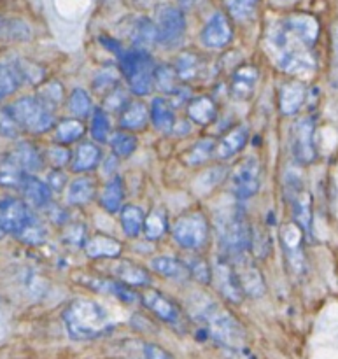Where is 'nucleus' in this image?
Wrapping results in <instances>:
<instances>
[{"instance_id": "f257e3e1", "label": "nucleus", "mask_w": 338, "mask_h": 359, "mask_svg": "<svg viewBox=\"0 0 338 359\" xmlns=\"http://www.w3.org/2000/svg\"><path fill=\"white\" fill-rule=\"evenodd\" d=\"M319 21L312 14L293 13L266 28V49L277 69L291 76H307L316 69L314 46Z\"/></svg>"}, {"instance_id": "f03ea898", "label": "nucleus", "mask_w": 338, "mask_h": 359, "mask_svg": "<svg viewBox=\"0 0 338 359\" xmlns=\"http://www.w3.org/2000/svg\"><path fill=\"white\" fill-rule=\"evenodd\" d=\"M189 316L219 347L224 359H255L245 346L244 326L223 305L207 297H195L189 302Z\"/></svg>"}, {"instance_id": "7ed1b4c3", "label": "nucleus", "mask_w": 338, "mask_h": 359, "mask_svg": "<svg viewBox=\"0 0 338 359\" xmlns=\"http://www.w3.org/2000/svg\"><path fill=\"white\" fill-rule=\"evenodd\" d=\"M63 323L70 339L77 342L100 339L114 328L109 312L100 304L86 298L70 302L63 312Z\"/></svg>"}, {"instance_id": "20e7f679", "label": "nucleus", "mask_w": 338, "mask_h": 359, "mask_svg": "<svg viewBox=\"0 0 338 359\" xmlns=\"http://www.w3.org/2000/svg\"><path fill=\"white\" fill-rule=\"evenodd\" d=\"M216 231L223 258H238L242 255H248L251 249V226H249L244 209L238 205H231L224 212L217 214Z\"/></svg>"}, {"instance_id": "39448f33", "label": "nucleus", "mask_w": 338, "mask_h": 359, "mask_svg": "<svg viewBox=\"0 0 338 359\" xmlns=\"http://www.w3.org/2000/svg\"><path fill=\"white\" fill-rule=\"evenodd\" d=\"M119 58V70L125 77L128 90L137 97H146L154 90V63L153 56L146 49L132 48L128 51H123Z\"/></svg>"}, {"instance_id": "423d86ee", "label": "nucleus", "mask_w": 338, "mask_h": 359, "mask_svg": "<svg viewBox=\"0 0 338 359\" xmlns=\"http://www.w3.org/2000/svg\"><path fill=\"white\" fill-rule=\"evenodd\" d=\"M20 128L27 133H46L56 125L55 107L46 104L39 95L21 97L7 105Z\"/></svg>"}, {"instance_id": "0eeeda50", "label": "nucleus", "mask_w": 338, "mask_h": 359, "mask_svg": "<svg viewBox=\"0 0 338 359\" xmlns=\"http://www.w3.org/2000/svg\"><path fill=\"white\" fill-rule=\"evenodd\" d=\"M210 224L202 210H188L172 224V237L182 249L198 251L209 241Z\"/></svg>"}, {"instance_id": "6e6552de", "label": "nucleus", "mask_w": 338, "mask_h": 359, "mask_svg": "<svg viewBox=\"0 0 338 359\" xmlns=\"http://www.w3.org/2000/svg\"><path fill=\"white\" fill-rule=\"evenodd\" d=\"M284 188L295 223L304 230L305 235H312V196L307 186L297 174H288Z\"/></svg>"}, {"instance_id": "1a4fd4ad", "label": "nucleus", "mask_w": 338, "mask_h": 359, "mask_svg": "<svg viewBox=\"0 0 338 359\" xmlns=\"http://www.w3.org/2000/svg\"><path fill=\"white\" fill-rule=\"evenodd\" d=\"M156 39L165 48H175L181 44L186 34V16L181 7L163 4L156 11Z\"/></svg>"}, {"instance_id": "9d476101", "label": "nucleus", "mask_w": 338, "mask_h": 359, "mask_svg": "<svg viewBox=\"0 0 338 359\" xmlns=\"http://www.w3.org/2000/svg\"><path fill=\"white\" fill-rule=\"evenodd\" d=\"M259 186H262V165L256 156H245L231 170V193L237 200H249L259 191Z\"/></svg>"}, {"instance_id": "9b49d317", "label": "nucleus", "mask_w": 338, "mask_h": 359, "mask_svg": "<svg viewBox=\"0 0 338 359\" xmlns=\"http://www.w3.org/2000/svg\"><path fill=\"white\" fill-rule=\"evenodd\" d=\"M291 153L297 163L311 165L318 158L316 146V119L311 116L300 118L291 126Z\"/></svg>"}, {"instance_id": "f8f14e48", "label": "nucleus", "mask_w": 338, "mask_h": 359, "mask_svg": "<svg viewBox=\"0 0 338 359\" xmlns=\"http://www.w3.org/2000/svg\"><path fill=\"white\" fill-rule=\"evenodd\" d=\"M140 302L144 304V307L151 312L153 316H156L160 321L167 323V325L179 328V326L184 323L182 319V312L170 298L165 297L161 291L151 290L149 286L142 287V293H140Z\"/></svg>"}, {"instance_id": "ddd939ff", "label": "nucleus", "mask_w": 338, "mask_h": 359, "mask_svg": "<svg viewBox=\"0 0 338 359\" xmlns=\"http://www.w3.org/2000/svg\"><path fill=\"white\" fill-rule=\"evenodd\" d=\"M304 237V230L295 221H290V223L280 226V244H283L288 265L293 270L295 276H300L305 270Z\"/></svg>"}, {"instance_id": "4468645a", "label": "nucleus", "mask_w": 338, "mask_h": 359, "mask_svg": "<svg viewBox=\"0 0 338 359\" xmlns=\"http://www.w3.org/2000/svg\"><path fill=\"white\" fill-rule=\"evenodd\" d=\"M234 265L235 272H237L238 283H241L242 291L245 297L249 298H262L265 294V279H263L262 270L256 266L255 259L248 255H242L238 258L228 259Z\"/></svg>"}, {"instance_id": "2eb2a0df", "label": "nucleus", "mask_w": 338, "mask_h": 359, "mask_svg": "<svg viewBox=\"0 0 338 359\" xmlns=\"http://www.w3.org/2000/svg\"><path fill=\"white\" fill-rule=\"evenodd\" d=\"M212 283L216 290L223 294L224 300H228L230 304L238 305L245 298L241 283H238L237 272L227 258H219L212 265Z\"/></svg>"}, {"instance_id": "dca6fc26", "label": "nucleus", "mask_w": 338, "mask_h": 359, "mask_svg": "<svg viewBox=\"0 0 338 359\" xmlns=\"http://www.w3.org/2000/svg\"><path fill=\"white\" fill-rule=\"evenodd\" d=\"M32 219H34V212H32V209L27 205L25 200H0V228L4 230V233L16 237Z\"/></svg>"}, {"instance_id": "f3484780", "label": "nucleus", "mask_w": 338, "mask_h": 359, "mask_svg": "<svg viewBox=\"0 0 338 359\" xmlns=\"http://www.w3.org/2000/svg\"><path fill=\"white\" fill-rule=\"evenodd\" d=\"M77 283L81 286L88 287V290L95 291V293L100 294H109V297H116L118 300L125 302V304H135L137 300H140L139 294L132 290L126 284L119 283L114 277H98V276H77Z\"/></svg>"}, {"instance_id": "a211bd4d", "label": "nucleus", "mask_w": 338, "mask_h": 359, "mask_svg": "<svg viewBox=\"0 0 338 359\" xmlns=\"http://www.w3.org/2000/svg\"><path fill=\"white\" fill-rule=\"evenodd\" d=\"M202 44L209 49H221L228 46L234 39V25H231L230 16L223 11H217L207 20L202 34Z\"/></svg>"}, {"instance_id": "6ab92c4d", "label": "nucleus", "mask_w": 338, "mask_h": 359, "mask_svg": "<svg viewBox=\"0 0 338 359\" xmlns=\"http://www.w3.org/2000/svg\"><path fill=\"white\" fill-rule=\"evenodd\" d=\"M116 351L121 359H175L163 347L146 340H123Z\"/></svg>"}, {"instance_id": "aec40b11", "label": "nucleus", "mask_w": 338, "mask_h": 359, "mask_svg": "<svg viewBox=\"0 0 338 359\" xmlns=\"http://www.w3.org/2000/svg\"><path fill=\"white\" fill-rule=\"evenodd\" d=\"M111 276L118 279L119 283L126 284L130 287H147L151 286V273L149 270L144 266L135 265L128 259H121V262H114L109 269Z\"/></svg>"}, {"instance_id": "412c9836", "label": "nucleus", "mask_w": 338, "mask_h": 359, "mask_svg": "<svg viewBox=\"0 0 338 359\" xmlns=\"http://www.w3.org/2000/svg\"><path fill=\"white\" fill-rule=\"evenodd\" d=\"M249 140V130L245 125H237L228 130L223 137L216 142L214 147V158L217 160H230L235 154L241 153Z\"/></svg>"}, {"instance_id": "4be33fe9", "label": "nucleus", "mask_w": 338, "mask_h": 359, "mask_svg": "<svg viewBox=\"0 0 338 359\" xmlns=\"http://www.w3.org/2000/svg\"><path fill=\"white\" fill-rule=\"evenodd\" d=\"M21 193L30 209H48L51 205L53 191L48 186V182L41 181L34 174H28L21 184Z\"/></svg>"}, {"instance_id": "5701e85b", "label": "nucleus", "mask_w": 338, "mask_h": 359, "mask_svg": "<svg viewBox=\"0 0 338 359\" xmlns=\"http://www.w3.org/2000/svg\"><path fill=\"white\" fill-rule=\"evenodd\" d=\"M259 72L255 65H242L230 79V95L235 100H248L252 97L258 84Z\"/></svg>"}, {"instance_id": "b1692460", "label": "nucleus", "mask_w": 338, "mask_h": 359, "mask_svg": "<svg viewBox=\"0 0 338 359\" xmlns=\"http://www.w3.org/2000/svg\"><path fill=\"white\" fill-rule=\"evenodd\" d=\"M307 100V86L302 81H288L279 90V109L284 116H293Z\"/></svg>"}, {"instance_id": "393cba45", "label": "nucleus", "mask_w": 338, "mask_h": 359, "mask_svg": "<svg viewBox=\"0 0 338 359\" xmlns=\"http://www.w3.org/2000/svg\"><path fill=\"white\" fill-rule=\"evenodd\" d=\"M102 161V149L95 142L83 140L77 144L74 149L72 158H70V168L76 174H86V172L95 170Z\"/></svg>"}, {"instance_id": "a878e982", "label": "nucleus", "mask_w": 338, "mask_h": 359, "mask_svg": "<svg viewBox=\"0 0 338 359\" xmlns=\"http://www.w3.org/2000/svg\"><path fill=\"white\" fill-rule=\"evenodd\" d=\"M84 252L91 259H114L121 255L123 244L114 237L98 233L93 237H88L84 244Z\"/></svg>"}, {"instance_id": "bb28decb", "label": "nucleus", "mask_w": 338, "mask_h": 359, "mask_svg": "<svg viewBox=\"0 0 338 359\" xmlns=\"http://www.w3.org/2000/svg\"><path fill=\"white\" fill-rule=\"evenodd\" d=\"M186 112H188V118L193 123L200 126H207L210 123L216 121L217 118V104L214 102V98H210L209 95H198V97H193L191 100L186 105Z\"/></svg>"}, {"instance_id": "cd10ccee", "label": "nucleus", "mask_w": 338, "mask_h": 359, "mask_svg": "<svg viewBox=\"0 0 338 359\" xmlns=\"http://www.w3.org/2000/svg\"><path fill=\"white\" fill-rule=\"evenodd\" d=\"M27 175L28 172L21 167L11 151L0 156V188L20 189Z\"/></svg>"}, {"instance_id": "c85d7f7f", "label": "nucleus", "mask_w": 338, "mask_h": 359, "mask_svg": "<svg viewBox=\"0 0 338 359\" xmlns=\"http://www.w3.org/2000/svg\"><path fill=\"white\" fill-rule=\"evenodd\" d=\"M149 119L153 123V126L156 130L163 133H170L174 132L175 128V112H174V105H172L170 100L163 97H156L153 102H151V109H149Z\"/></svg>"}, {"instance_id": "c756f323", "label": "nucleus", "mask_w": 338, "mask_h": 359, "mask_svg": "<svg viewBox=\"0 0 338 359\" xmlns=\"http://www.w3.org/2000/svg\"><path fill=\"white\" fill-rule=\"evenodd\" d=\"M151 269L158 276L175 280V283H184V280H188L191 277L184 259H177L174 256H156V258L151 259Z\"/></svg>"}, {"instance_id": "7c9ffc66", "label": "nucleus", "mask_w": 338, "mask_h": 359, "mask_svg": "<svg viewBox=\"0 0 338 359\" xmlns=\"http://www.w3.org/2000/svg\"><path fill=\"white\" fill-rule=\"evenodd\" d=\"M147 121H149V109L140 100H130L123 107V111L119 112V126H121V130H128V132L144 130Z\"/></svg>"}, {"instance_id": "2f4dec72", "label": "nucleus", "mask_w": 338, "mask_h": 359, "mask_svg": "<svg viewBox=\"0 0 338 359\" xmlns=\"http://www.w3.org/2000/svg\"><path fill=\"white\" fill-rule=\"evenodd\" d=\"M98 202H100L102 209L107 210L109 214H116L123 209V203H125V184H123L121 177L112 175L105 182L102 191L98 193Z\"/></svg>"}, {"instance_id": "473e14b6", "label": "nucleus", "mask_w": 338, "mask_h": 359, "mask_svg": "<svg viewBox=\"0 0 338 359\" xmlns=\"http://www.w3.org/2000/svg\"><path fill=\"white\" fill-rule=\"evenodd\" d=\"M97 196V181L90 175H81L74 179L67 189V202L69 205L83 207Z\"/></svg>"}, {"instance_id": "72a5a7b5", "label": "nucleus", "mask_w": 338, "mask_h": 359, "mask_svg": "<svg viewBox=\"0 0 338 359\" xmlns=\"http://www.w3.org/2000/svg\"><path fill=\"white\" fill-rule=\"evenodd\" d=\"M130 41H132L133 48L139 49H149L153 48L154 44H158L156 39V25H154L153 20L146 16L137 18L135 21L130 27Z\"/></svg>"}, {"instance_id": "f704fd0d", "label": "nucleus", "mask_w": 338, "mask_h": 359, "mask_svg": "<svg viewBox=\"0 0 338 359\" xmlns=\"http://www.w3.org/2000/svg\"><path fill=\"white\" fill-rule=\"evenodd\" d=\"M11 153L16 156V160L20 161L21 167L28 172V174H35L42 168L44 165V154L42 151H39V147L35 146L30 140H21L16 144L14 149H11Z\"/></svg>"}, {"instance_id": "c9c22d12", "label": "nucleus", "mask_w": 338, "mask_h": 359, "mask_svg": "<svg viewBox=\"0 0 338 359\" xmlns=\"http://www.w3.org/2000/svg\"><path fill=\"white\" fill-rule=\"evenodd\" d=\"M84 132H86V128H84V125L81 123V119L77 118L62 119V121L55 125V142L63 144V146L79 142V140L83 139Z\"/></svg>"}, {"instance_id": "e433bc0d", "label": "nucleus", "mask_w": 338, "mask_h": 359, "mask_svg": "<svg viewBox=\"0 0 338 359\" xmlns=\"http://www.w3.org/2000/svg\"><path fill=\"white\" fill-rule=\"evenodd\" d=\"M175 72L179 74L182 83H191V81H196L200 76H202V60H200L198 55L191 51H186L182 55H179V58L175 60L174 65Z\"/></svg>"}, {"instance_id": "4c0bfd02", "label": "nucleus", "mask_w": 338, "mask_h": 359, "mask_svg": "<svg viewBox=\"0 0 338 359\" xmlns=\"http://www.w3.org/2000/svg\"><path fill=\"white\" fill-rule=\"evenodd\" d=\"M121 214V228L123 233L128 238L139 237L140 231L144 230V221H146V216H144L142 209L137 205H123V209L119 210Z\"/></svg>"}, {"instance_id": "58836bf2", "label": "nucleus", "mask_w": 338, "mask_h": 359, "mask_svg": "<svg viewBox=\"0 0 338 359\" xmlns=\"http://www.w3.org/2000/svg\"><path fill=\"white\" fill-rule=\"evenodd\" d=\"M182 86H184V83L181 81L179 74L175 72L174 67L156 65V70H154V88H158L161 93H167L172 97Z\"/></svg>"}, {"instance_id": "ea45409f", "label": "nucleus", "mask_w": 338, "mask_h": 359, "mask_svg": "<svg viewBox=\"0 0 338 359\" xmlns=\"http://www.w3.org/2000/svg\"><path fill=\"white\" fill-rule=\"evenodd\" d=\"M262 0H224L227 14L235 21L248 23L256 16Z\"/></svg>"}, {"instance_id": "a19ab883", "label": "nucleus", "mask_w": 338, "mask_h": 359, "mask_svg": "<svg viewBox=\"0 0 338 359\" xmlns=\"http://www.w3.org/2000/svg\"><path fill=\"white\" fill-rule=\"evenodd\" d=\"M109 144H111L112 154L118 158H130L137 151V146H139V140L128 130H119V132H114L109 139Z\"/></svg>"}, {"instance_id": "79ce46f5", "label": "nucleus", "mask_w": 338, "mask_h": 359, "mask_svg": "<svg viewBox=\"0 0 338 359\" xmlns=\"http://www.w3.org/2000/svg\"><path fill=\"white\" fill-rule=\"evenodd\" d=\"M214 147H216V142L212 139H202L195 144L193 147H189L188 153L182 156V161H184L188 167H198V165L207 163L210 158H214Z\"/></svg>"}, {"instance_id": "37998d69", "label": "nucleus", "mask_w": 338, "mask_h": 359, "mask_svg": "<svg viewBox=\"0 0 338 359\" xmlns=\"http://www.w3.org/2000/svg\"><path fill=\"white\" fill-rule=\"evenodd\" d=\"M90 133L91 137H93L95 142H100V144L109 142V139H111L112 135V125L105 109L98 107L93 111V114H91Z\"/></svg>"}, {"instance_id": "c03bdc74", "label": "nucleus", "mask_w": 338, "mask_h": 359, "mask_svg": "<svg viewBox=\"0 0 338 359\" xmlns=\"http://www.w3.org/2000/svg\"><path fill=\"white\" fill-rule=\"evenodd\" d=\"M228 175V168L227 167H210L207 170H203L202 174L196 177L195 182V189L200 191L202 195H209L212 189H216V186H219L221 182L224 181V177Z\"/></svg>"}, {"instance_id": "a18cd8bd", "label": "nucleus", "mask_w": 338, "mask_h": 359, "mask_svg": "<svg viewBox=\"0 0 338 359\" xmlns=\"http://www.w3.org/2000/svg\"><path fill=\"white\" fill-rule=\"evenodd\" d=\"M69 111L72 112L77 119L90 118L95 111L93 100H91L90 93H86V91L81 90V88L72 90V93H70L69 97Z\"/></svg>"}, {"instance_id": "49530a36", "label": "nucleus", "mask_w": 338, "mask_h": 359, "mask_svg": "<svg viewBox=\"0 0 338 359\" xmlns=\"http://www.w3.org/2000/svg\"><path fill=\"white\" fill-rule=\"evenodd\" d=\"M167 228V217L161 210H153L144 221V235L147 241H160Z\"/></svg>"}, {"instance_id": "de8ad7c7", "label": "nucleus", "mask_w": 338, "mask_h": 359, "mask_svg": "<svg viewBox=\"0 0 338 359\" xmlns=\"http://www.w3.org/2000/svg\"><path fill=\"white\" fill-rule=\"evenodd\" d=\"M186 266L189 270V276L195 280H198L200 284H210L212 283V266L202 258V256H189L184 259Z\"/></svg>"}, {"instance_id": "09e8293b", "label": "nucleus", "mask_w": 338, "mask_h": 359, "mask_svg": "<svg viewBox=\"0 0 338 359\" xmlns=\"http://www.w3.org/2000/svg\"><path fill=\"white\" fill-rule=\"evenodd\" d=\"M119 81H121V74L116 69H111V67H105L100 72L97 74L93 81V88L97 93H100L102 97H105L107 93H111L114 88L119 86Z\"/></svg>"}, {"instance_id": "8fccbe9b", "label": "nucleus", "mask_w": 338, "mask_h": 359, "mask_svg": "<svg viewBox=\"0 0 338 359\" xmlns=\"http://www.w3.org/2000/svg\"><path fill=\"white\" fill-rule=\"evenodd\" d=\"M21 86V79L13 65H2L0 63V100L13 95Z\"/></svg>"}, {"instance_id": "3c124183", "label": "nucleus", "mask_w": 338, "mask_h": 359, "mask_svg": "<svg viewBox=\"0 0 338 359\" xmlns=\"http://www.w3.org/2000/svg\"><path fill=\"white\" fill-rule=\"evenodd\" d=\"M16 238L27 245H41L46 241V230L41 221L34 216V219L16 235Z\"/></svg>"}, {"instance_id": "603ef678", "label": "nucleus", "mask_w": 338, "mask_h": 359, "mask_svg": "<svg viewBox=\"0 0 338 359\" xmlns=\"http://www.w3.org/2000/svg\"><path fill=\"white\" fill-rule=\"evenodd\" d=\"M14 70L18 72V76H20L21 79V84L23 83H41L42 79H44V69L39 65H35V63L28 62V60H18V62H14Z\"/></svg>"}, {"instance_id": "864d4df0", "label": "nucleus", "mask_w": 338, "mask_h": 359, "mask_svg": "<svg viewBox=\"0 0 338 359\" xmlns=\"http://www.w3.org/2000/svg\"><path fill=\"white\" fill-rule=\"evenodd\" d=\"M37 95L46 102V104H49L51 107L56 109L63 102L65 90H63V86L58 83V81H49V83L42 84Z\"/></svg>"}, {"instance_id": "5fc2aeb1", "label": "nucleus", "mask_w": 338, "mask_h": 359, "mask_svg": "<svg viewBox=\"0 0 338 359\" xmlns=\"http://www.w3.org/2000/svg\"><path fill=\"white\" fill-rule=\"evenodd\" d=\"M128 91L123 86L114 88L111 93H107L104 97V104H102V109H105L107 112H121L123 107L128 104Z\"/></svg>"}, {"instance_id": "6e6d98bb", "label": "nucleus", "mask_w": 338, "mask_h": 359, "mask_svg": "<svg viewBox=\"0 0 338 359\" xmlns=\"http://www.w3.org/2000/svg\"><path fill=\"white\" fill-rule=\"evenodd\" d=\"M251 249L259 258H266L272 249L270 233H266L265 230H258V228H251Z\"/></svg>"}, {"instance_id": "4d7b16f0", "label": "nucleus", "mask_w": 338, "mask_h": 359, "mask_svg": "<svg viewBox=\"0 0 338 359\" xmlns=\"http://www.w3.org/2000/svg\"><path fill=\"white\" fill-rule=\"evenodd\" d=\"M46 158L51 163L53 168H63L65 165H70V158H72V153L67 149L63 144H53L51 147H48L46 151Z\"/></svg>"}, {"instance_id": "13d9d810", "label": "nucleus", "mask_w": 338, "mask_h": 359, "mask_svg": "<svg viewBox=\"0 0 338 359\" xmlns=\"http://www.w3.org/2000/svg\"><path fill=\"white\" fill-rule=\"evenodd\" d=\"M21 132L23 130L20 128L9 109H0V135L6 137V139H16V137H20Z\"/></svg>"}, {"instance_id": "bf43d9fd", "label": "nucleus", "mask_w": 338, "mask_h": 359, "mask_svg": "<svg viewBox=\"0 0 338 359\" xmlns=\"http://www.w3.org/2000/svg\"><path fill=\"white\" fill-rule=\"evenodd\" d=\"M63 238H65V242L69 245L84 248V244H86V241H88L86 226H83V224H77V223L69 224L65 230V235H63Z\"/></svg>"}, {"instance_id": "052dcab7", "label": "nucleus", "mask_w": 338, "mask_h": 359, "mask_svg": "<svg viewBox=\"0 0 338 359\" xmlns=\"http://www.w3.org/2000/svg\"><path fill=\"white\" fill-rule=\"evenodd\" d=\"M330 83L338 88V25L332 28V60H330Z\"/></svg>"}, {"instance_id": "680f3d73", "label": "nucleus", "mask_w": 338, "mask_h": 359, "mask_svg": "<svg viewBox=\"0 0 338 359\" xmlns=\"http://www.w3.org/2000/svg\"><path fill=\"white\" fill-rule=\"evenodd\" d=\"M46 182H48V186L51 188L53 193H62L63 188H65L67 182L69 181H67V175L63 174L62 168H55L53 172H49L48 181Z\"/></svg>"}, {"instance_id": "e2e57ef3", "label": "nucleus", "mask_w": 338, "mask_h": 359, "mask_svg": "<svg viewBox=\"0 0 338 359\" xmlns=\"http://www.w3.org/2000/svg\"><path fill=\"white\" fill-rule=\"evenodd\" d=\"M7 330H9V314H7L6 309L0 304V340L7 335Z\"/></svg>"}, {"instance_id": "0e129e2a", "label": "nucleus", "mask_w": 338, "mask_h": 359, "mask_svg": "<svg viewBox=\"0 0 338 359\" xmlns=\"http://www.w3.org/2000/svg\"><path fill=\"white\" fill-rule=\"evenodd\" d=\"M179 4H181L182 7H191V6H195V4H198L200 0H177Z\"/></svg>"}, {"instance_id": "69168bd1", "label": "nucleus", "mask_w": 338, "mask_h": 359, "mask_svg": "<svg viewBox=\"0 0 338 359\" xmlns=\"http://www.w3.org/2000/svg\"><path fill=\"white\" fill-rule=\"evenodd\" d=\"M135 2L139 4V6H149L151 0H135Z\"/></svg>"}, {"instance_id": "338daca9", "label": "nucleus", "mask_w": 338, "mask_h": 359, "mask_svg": "<svg viewBox=\"0 0 338 359\" xmlns=\"http://www.w3.org/2000/svg\"><path fill=\"white\" fill-rule=\"evenodd\" d=\"M4 235H6V233H4V230H2V228H0V238H2Z\"/></svg>"}]
</instances>
